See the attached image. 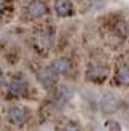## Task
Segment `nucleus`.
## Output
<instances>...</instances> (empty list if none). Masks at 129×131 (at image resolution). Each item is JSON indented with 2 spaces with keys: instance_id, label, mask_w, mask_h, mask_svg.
<instances>
[{
  "instance_id": "nucleus-1",
  "label": "nucleus",
  "mask_w": 129,
  "mask_h": 131,
  "mask_svg": "<svg viewBox=\"0 0 129 131\" xmlns=\"http://www.w3.org/2000/svg\"><path fill=\"white\" fill-rule=\"evenodd\" d=\"M38 82H40L45 88H49L57 82V74L51 67H45L38 72Z\"/></svg>"
},
{
  "instance_id": "nucleus-2",
  "label": "nucleus",
  "mask_w": 129,
  "mask_h": 131,
  "mask_svg": "<svg viewBox=\"0 0 129 131\" xmlns=\"http://www.w3.org/2000/svg\"><path fill=\"white\" fill-rule=\"evenodd\" d=\"M8 118L11 123H15V125H24L25 120H27V114H25V110L19 106H15L10 109L8 112Z\"/></svg>"
},
{
  "instance_id": "nucleus-3",
  "label": "nucleus",
  "mask_w": 129,
  "mask_h": 131,
  "mask_svg": "<svg viewBox=\"0 0 129 131\" xmlns=\"http://www.w3.org/2000/svg\"><path fill=\"white\" fill-rule=\"evenodd\" d=\"M100 107L104 112H115L118 109V97L112 93L104 94V97L100 99Z\"/></svg>"
},
{
  "instance_id": "nucleus-4",
  "label": "nucleus",
  "mask_w": 129,
  "mask_h": 131,
  "mask_svg": "<svg viewBox=\"0 0 129 131\" xmlns=\"http://www.w3.org/2000/svg\"><path fill=\"white\" fill-rule=\"evenodd\" d=\"M54 11L57 13V16L66 18L72 15V3L70 0H56L54 2Z\"/></svg>"
},
{
  "instance_id": "nucleus-5",
  "label": "nucleus",
  "mask_w": 129,
  "mask_h": 131,
  "mask_svg": "<svg viewBox=\"0 0 129 131\" xmlns=\"http://www.w3.org/2000/svg\"><path fill=\"white\" fill-rule=\"evenodd\" d=\"M49 67L53 69L57 75H59V74H66V72L70 70V61L66 59V58H57V59H54L53 62H51Z\"/></svg>"
},
{
  "instance_id": "nucleus-6",
  "label": "nucleus",
  "mask_w": 129,
  "mask_h": 131,
  "mask_svg": "<svg viewBox=\"0 0 129 131\" xmlns=\"http://www.w3.org/2000/svg\"><path fill=\"white\" fill-rule=\"evenodd\" d=\"M46 13V5L43 2H32L29 5V15L30 18H42Z\"/></svg>"
},
{
  "instance_id": "nucleus-7",
  "label": "nucleus",
  "mask_w": 129,
  "mask_h": 131,
  "mask_svg": "<svg viewBox=\"0 0 129 131\" xmlns=\"http://www.w3.org/2000/svg\"><path fill=\"white\" fill-rule=\"evenodd\" d=\"M10 93L13 96H16V97H21L25 94V90H27V86H25V83L22 80H13L10 83Z\"/></svg>"
},
{
  "instance_id": "nucleus-8",
  "label": "nucleus",
  "mask_w": 129,
  "mask_h": 131,
  "mask_svg": "<svg viewBox=\"0 0 129 131\" xmlns=\"http://www.w3.org/2000/svg\"><path fill=\"white\" fill-rule=\"evenodd\" d=\"M115 80L118 85H129V67L123 66L117 70V75H115Z\"/></svg>"
},
{
  "instance_id": "nucleus-9",
  "label": "nucleus",
  "mask_w": 129,
  "mask_h": 131,
  "mask_svg": "<svg viewBox=\"0 0 129 131\" xmlns=\"http://www.w3.org/2000/svg\"><path fill=\"white\" fill-rule=\"evenodd\" d=\"M56 131H81V128L75 122H64L56 126Z\"/></svg>"
},
{
  "instance_id": "nucleus-10",
  "label": "nucleus",
  "mask_w": 129,
  "mask_h": 131,
  "mask_svg": "<svg viewBox=\"0 0 129 131\" xmlns=\"http://www.w3.org/2000/svg\"><path fill=\"white\" fill-rule=\"evenodd\" d=\"M105 126L108 131H121V126L118 125V122H113V120H108L105 123Z\"/></svg>"
},
{
  "instance_id": "nucleus-11",
  "label": "nucleus",
  "mask_w": 129,
  "mask_h": 131,
  "mask_svg": "<svg viewBox=\"0 0 129 131\" xmlns=\"http://www.w3.org/2000/svg\"><path fill=\"white\" fill-rule=\"evenodd\" d=\"M117 30H118L120 35H126V34H127V27H126L124 23H120V24L117 26Z\"/></svg>"
},
{
  "instance_id": "nucleus-12",
  "label": "nucleus",
  "mask_w": 129,
  "mask_h": 131,
  "mask_svg": "<svg viewBox=\"0 0 129 131\" xmlns=\"http://www.w3.org/2000/svg\"><path fill=\"white\" fill-rule=\"evenodd\" d=\"M3 85V75H2V72H0V86Z\"/></svg>"
}]
</instances>
